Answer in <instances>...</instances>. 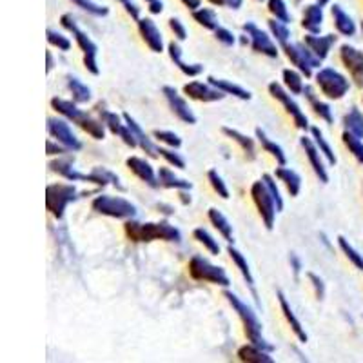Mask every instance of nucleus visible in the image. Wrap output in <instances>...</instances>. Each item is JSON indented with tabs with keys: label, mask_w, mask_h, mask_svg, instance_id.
Masks as SVG:
<instances>
[{
	"label": "nucleus",
	"mask_w": 363,
	"mask_h": 363,
	"mask_svg": "<svg viewBox=\"0 0 363 363\" xmlns=\"http://www.w3.org/2000/svg\"><path fill=\"white\" fill-rule=\"evenodd\" d=\"M125 235L131 242H153V240H165V242H174L180 244L182 242V233L178 231L177 227L171 225L169 222H158V223H140L129 218L124 225Z\"/></svg>",
	"instance_id": "nucleus-1"
},
{
	"label": "nucleus",
	"mask_w": 363,
	"mask_h": 363,
	"mask_svg": "<svg viewBox=\"0 0 363 363\" xmlns=\"http://www.w3.org/2000/svg\"><path fill=\"white\" fill-rule=\"evenodd\" d=\"M51 108L58 113V115H62L64 118L71 120L73 124L79 125L80 129L87 133L89 136H93L95 140H104L106 138V124H104L102 120H96L93 116L87 115L86 111L77 108V102H71V100H64V99H51Z\"/></svg>",
	"instance_id": "nucleus-2"
},
{
	"label": "nucleus",
	"mask_w": 363,
	"mask_h": 363,
	"mask_svg": "<svg viewBox=\"0 0 363 363\" xmlns=\"http://www.w3.org/2000/svg\"><path fill=\"white\" fill-rule=\"evenodd\" d=\"M223 296L227 298V301L231 303V307L235 309V313L238 314L240 320H242V323H244V330H245V336H247V340L251 343H255V345L262 347V349H265V351H274V347L271 345V343L265 342V338L262 336V323L258 322V318H256V313H252V309L249 306H245L244 301L240 300L236 294H233L231 291H225L223 293Z\"/></svg>",
	"instance_id": "nucleus-3"
},
{
	"label": "nucleus",
	"mask_w": 363,
	"mask_h": 363,
	"mask_svg": "<svg viewBox=\"0 0 363 363\" xmlns=\"http://www.w3.org/2000/svg\"><path fill=\"white\" fill-rule=\"evenodd\" d=\"M60 22H62V26L67 29V31H71V33H73L74 42H77V45H79L80 50H82L84 66H86V69L89 71L91 74H100L99 62H96L99 45L91 40V38L87 37V33H84L82 29L77 26V22H74V18L71 17V15H67V13L66 15H62V17H60Z\"/></svg>",
	"instance_id": "nucleus-4"
},
{
	"label": "nucleus",
	"mask_w": 363,
	"mask_h": 363,
	"mask_svg": "<svg viewBox=\"0 0 363 363\" xmlns=\"http://www.w3.org/2000/svg\"><path fill=\"white\" fill-rule=\"evenodd\" d=\"M93 211H96L99 215L111 216V218L118 220H129L136 216V206H133L129 200L122 199V196H111V194H100L95 196V200L91 202Z\"/></svg>",
	"instance_id": "nucleus-5"
},
{
	"label": "nucleus",
	"mask_w": 363,
	"mask_h": 363,
	"mask_svg": "<svg viewBox=\"0 0 363 363\" xmlns=\"http://www.w3.org/2000/svg\"><path fill=\"white\" fill-rule=\"evenodd\" d=\"M79 199V191L71 184H50L45 187V207L57 220L64 218V211Z\"/></svg>",
	"instance_id": "nucleus-6"
},
{
	"label": "nucleus",
	"mask_w": 363,
	"mask_h": 363,
	"mask_svg": "<svg viewBox=\"0 0 363 363\" xmlns=\"http://www.w3.org/2000/svg\"><path fill=\"white\" fill-rule=\"evenodd\" d=\"M251 196L256 209H258V213H260L262 220H264L265 227L271 231L272 227H274V218H277L278 206L274 196H272V193L269 191L267 184H265L264 180L255 182L251 187Z\"/></svg>",
	"instance_id": "nucleus-7"
},
{
	"label": "nucleus",
	"mask_w": 363,
	"mask_h": 363,
	"mask_svg": "<svg viewBox=\"0 0 363 363\" xmlns=\"http://www.w3.org/2000/svg\"><path fill=\"white\" fill-rule=\"evenodd\" d=\"M316 84L318 87L322 89L323 95L330 100H340L349 93L351 89V84L349 80L343 77L342 73H338L333 67H323L316 73Z\"/></svg>",
	"instance_id": "nucleus-8"
},
{
	"label": "nucleus",
	"mask_w": 363,
	"mask_h": 363,
	"mask_svg": "<svg viewBox=\"0 0 363 363\" xmlns=\"http://www.w3.org/2000/svg\"><path fill=\"white\" fill-rule=\"evenodd\" d=\"M189 274L199 281H209V284L222 285V287H229L231 280L225 274L222 267L213 265L209 260L202 258V256H193L189 260Z\"/></svg>",
	"instance_id": "nucleus-9"
},
{
	"label": "nucleus",
	"mask_w": 363,
	"mask_h": 363,
	"mask_svg": "<svg viewBox=\"0 0 363 363\" xmlns=\"http://www.w3.org/2000/svg\"><path fill=\"white\" fill-rule=\"evenodd\" d=\"M281 48H284L285 55H287V58L291 60V64L296 66V69L300 71L306 79H311L314 67H320V64H322V60H318V58L311 53V50L307 45L303 48L301 44H289V42H285V44H281Z\"/></svg>",
	"instance_id": "nucleus-10"
},
{
	"label": "nucleus",
	"mask_w": 363,
	"mask_h": 363,
	"mask_svg": "<svg viewBox=\"0 0 363 363\" xmlns=\"http://www.w3.org/2000/svg\"><path fill=\"white\" fill-rule=\"evenodd\" d=\"M269 93H271V95L281 104V106H284L285 111L293 116L294 125H296L298 129H309V120H307V116L303 115V111L300 109V106H298V104L291 99L289 91H285L278 82H271L269 84Z\"/></svg>",
	"instance_id": "nucleus-11"
},
{
	"label": "nucleus",
	"mask_w": 363,
	"mask_h": 363,
	"mask_svg": "<svg viewBox=\"0 0 363 363\" xmlns=\"http://www.w3.org/2000/svg\"><path fill=\"white\" fill-rule=\"evenodd\" d=\"M48 133L53 138H57L58 144H62L64 147H67L73 153H77V151H80L84 147L82 142L71 131L69 124L64 118H48Z\"/></svg>",
	"instance_id": "nucleus-12"
},
{
	"label": "nucleus",
	"mask_w": 363,
	"mask_h": 363,
	"mask_svg": "<svg viewBox=\"0 0 363 363\" xmlns=\"http://www.w3.org/2000/svg\"><path fill=\"white\" fill-rule=\"evenodd\" d=\"M244 31L249 37V44H251L252 51L256 53H262L269 58H277L278 57V48L272 44L271 37H269L265 31H262L260 28H256L252 22H247L244 26Z\"/></svg>",
	"instance_id": "nucleus-13"
},
{
	"label": "nucleus",
	"mask_w": 363,
	"mask_h": 363,
	"mask_svg": "<svg viewBox=\"0 0 363 363\" xmlns=\"http://www.w3.org/2000/svg\"><path fill=\"white\" fill-rule=\"evenodd\" d=\"M99 115H100V120L106 124V128H108L113 135H118L120 138L124 140L125 145H129V147H138V142H136L133 131L129 129L128 124H124L125 120L122 122L124 116L120 118V115L108 111V109H99Z\"/></svg>",
	"instance_id": "nucleus-14"
},
{
	"label": "nucleus",
	"mask_w": 363,
	"mask_h": 363,
	"mask_svg": "<svg viewBox=\"0 0 363 363\" xmlns=\"http://www.w3.org/2000/svg\"><path fill=\"white\" fill-rule=\"evenodd\" d=\"M340 58L358 86H363V53L349 44L340 48Z\"/></svg>",
	"instance_id": "nucleus-15"
},
{
	"label": "nucleus",
	"mask_w": 363,
	"mask_h": 363,
	"mask_svg": "<svg viewBox=\"0 0 363 363\" xmlns=\"http://www.w3.org/2000/svg\"><path fill=\"white\" fill-rule=\"evenodd\" d=\"M162 93H164V96L167 99V102H169V106H171V109H173L174 115H177L182 122H186V124H191V125L196 124V115H194L193 109L189 108V104L182 99L180 95H178V91L174 89V87L164 86Z\"/></svg>",
	"instance_id": "nucleus-16"
},
{
	"label": "nucleus",
	"mask_w": 363,
	"mask_h": 363,
	"mask_svg": "<svg viewBox=\"0 0 363 363\" xmlns=\"http://www.w3.org/2000/svg\"><path fill=\"white\" fill-rule=\"evenodd\" d=\"M184 93H186L189 99L199 100V102H218L225 96V93L220 89H216L215 86L211 84L199 82V80H193V82L186 84L184 86Z\"/></svg>",
	"instance_id": "nucleus-17"
},
{
	"label": "nucleus",
	"mask_w": 363,
	"mask_h": 363,
	"mask_svg": "<svg viewBox=\"0 0 363 363\" xmlns=\"http://www.w3.org/2000/svg\"><path fill=\"white\" fill-rule=\"evenodd\" d=\"M50 167L53 173H58L60 177L66 178V180L69 182H91V184H95V186H100V180L95 173H89V174L79 173V171L73 167L69 158H66V160L60 158V160L50 162Z\"/></svg>",
	"instance_id": "nucleus-18"
},
{
	"label": "nucleus",
	"mask_w": 363,
	"mask_h": 363,
	"mask_svg": "<svg viewBox=\"0 0 363 363\" xmlns=\"http://www.w3.org/2000/svg\"><path fill=\"white\" fill-rule=\"evenodd\" d=\"M300 144H301V147L306 149V155H307V158H309V164H311V167H313L314 174L320 178V182H322V184H327V182H329V174H327V169H325V165H323L322 155H320V149H318V145L314 144L313 138H307V136H301Z\"/></svg>",
	"instance_id": "nucleus-19"
},
{
	"label": "nucleus",
	"mask_w": 363,
	"mask_h": 363,
	"mask_svg": "<svg viewBox=\"0 0 363 363\" xmlns=\"http://www.w3.org/2000/svg\"><path fill=\"white\" fill-rule=\"evenodd\" d=\"M136 22H138V31H140L142 38H144L149 50L153 51V53H162L164 51V38H162L160 29L157 28V24L151 18H140V21Z\"/></svg>",
	"instance_id": "nucleus-20"
},
{
	"label": "nucleus",
	"mask_w": 363,
	"mask_h": 363,
	"mask_svg": "<svg viewBox=\"0 0 363 363\" xmlns=\"http://www.w3.org/2000/svg\"><path fill=\"white\" fill-rule=\"evenodd\" d=\"M128 167L133 171V173L136 174V177L140 178L142 182H145L149 187H153V189H157L158 187V174L155 173L153 165L149 164L145 158H140V157H129L128 158Z\"/></svg>",
	"instance_id": "nucleus-21"
},
{
	"label": "nucleus",
	"mask_w": 363,
	"mask_h": 363,
	"mask_svg": "<svg viewBox=\"0 0 363 363\" xmlns=\"http://www.w3.org/2000/svg\"><path fill=\"white\" fill-rule=\"evenodd\" d=\"M306 45L311 50V53L318 58V60H325L327 55H329L330 48L335 45L336 37L335 35H323V37H318V35L309 33L306 38H303Z\"/></svg>",
	"instance_id": "nucleus-22"
},
{
	"label": "nucleus",
	"mask_w": 363,
	"mask_h": 363,
	"mask_svg": "<svg viewBox=\"0 0 363 363\" xmlns=\"http://www.w3.org/2000/svg\"><path fill=\"white\" fill-rule=\"evenodd\" d=\"M122 116H124L125 124L129 125V129H131L133 135H135V138H136V142H138V145H140V147L144 149L145 153H147L151 158L160 157V153H158V147L153 144V140H151V138H149V136L145 135L144 129H142L140 125L136 124V120L133 118V116L129 115V113H124V115H122Z\"/></svg>",
	"instance_id": "nucleus-23"
},
{
	"label": "nucleus",
	"mask_w": 363,
	"mask_h": 363,
	"mask_svg": "<svg viewBox=\"0 0 363 363\" xmlns=\"http://www.w3.org/2000/svg\"><path fill=\"white\" fill-rule=\"evenodd\" d=\"M278 301H280V307H281V313H284L285 320H287V323L291 325V329H293V333L296 335V338L300 340L301 343H306L307 340V333L306 329H303V325H301V322L296 318V314H294L293 307H291V303L287 301V298H285V294L281 293V291H278Z\"/></svg>",
	"instance_id": "nucleus-24"
},
{
	"label": "nucleus",
	"mask_w": 363,
	"mask_h": 363,
	"mask_svg": "<svg viewBox=\"0 0 363 363\" xmlns=\"http://www.w3.org/2000/svg\"><path fill=\"white\" fill-rule=\"evenodd\" d=\"M167 51H169V57H171V60H173V64L182 71V73L187 74V77H199V74H202V71H203L202 64L184 62V58H182V48L178 45V42H174V40L169 42V45H167Z\"/></svg>",
	"instance_id": "nucleus-25"
},
{
	"label": "nucleus",
	"mask_w": 363,
	"mask_h": 363,
	"mask_svg": "<svg viewBox=\"0 0 363 363\" xmlns=\"http://www.w3.org/2000/svg\"><path fill=\"white\" fill-rule=\"evenodd\" d=\"M227 252H229V256H231L233 264L238 267L240 274H242V277H244V280L247 281L249 289H251V293H252V296H255L256 303L260 306V300H258V294H256V289H255V278H252L251 269H249V264H247V260H245V256L242 255L238 249L233 247V245H229V247H227Z\"/></svg>",
	"instance_id": "nucleus-26"
},
{
	"label": "nucleus",
	"mask_w": 363,
	"mask_h": 363,
	"mask_svg": "<svg viewBox=\"0 0 363 363\" xmlns=\"http://www.w3.org/2000/svg\"><path fill=\"white\" fill-rule=\"evenodd\" d=\"M158 186L165 187V189H178V191H191L193 184L189 180L178 178L169 167H160L158 169Z\"/></svg>",
	"instance_id": "nucleus-27"
},
{
	"label": "nucleus",
	"mask_w": 363,
	"mask_h": 363,
	"mask_svg": "<svg viewBox=\"0 0 363 363\" xmlns=\"http://www.w3.org/2000/svg\"><path fill=\"white\" fill-rule=\"evenodd\" d=\"M238 359L245 363H272L274 359L269 356V351L262 349V347L255 345L249 342L247 345L240 347L238 349Z\"/></svg>",
	"instance_id": "nucleus-28"
},
{
	"label": "nucleus",
	"mask_w": 363,
	"mask_h": 363,
	"mask_svg": "<svg viewBox=\"0 0 363 363\" xmlns=\"http://www.w3.org/2000/svg\"><path fill=\"white\" fill-rule=\"evenodd\" d=\"M322 22H323L322 6L320 4L306 6V9H303V18H301V26H303V29H307L309 33L316 35L320 33V29H322Z\"/></svg>",
	"instance_id": "nucleus-29"
},
{
	"label": "nucleus",
	"mask_w": 363,
	"mask_h": 363,
	"mask_svg": "<svg viewBox=\"0 0 363 363\" xmlns=\"http://www.w3.org/2000/svg\"><path fill=\"white\" fill-rule=\"evenodd\" d=\"M274 177L280 182H284V186L287 187L291 196H298V193L301 189V178L296 171H293L291 167H285V165H280L277 173H274Z\"/></svg>",
	"instance_id": "nucleus-30"
},
{
	"label": "nucleus",
	"mask_w": 363,
	"mask_h": 363,
	"mask_svg": "<svg viewBox=\"0 0 363 363\" xmlns=\"http://www.w3.org/2000/svg\"><path fill=\"white\" fill-rule=\"evenodd\" d=\"M330 13H333V18H335V26L338 29V33L345 35V37H352L356 33V24L349 15L342 9V6H333L330 8Z\"/></svg>",
	"instance_id": "nucleus-31"
},
{
	"label": "nucleus",
	"mask_w": 363,
	"mask_h": 363,
	"mask_svg": "<svg viewBox=\"0 0 363 363\" xmlns=\"http://www.w3.org/2000/svg\"><path fill=\"white\" fill-rule=\"evenodd\" d=\"M207 82H209L211 86H215L216 89L223 91L225 95H233V96H236V99H240V100H251V93H249L247 89H244L242 86H236V84L229 82V80L209 77V79H207Z\"/></svg>",
	"instance_id": "nucleus-32"
},
{
	"label": "nucleus",
	"mask_w": 363,
	"mask_h": 363,
	"mask_svg": "<svg viewBox=\"0 0 363 363\" xmlns=\"http://www.w3.org/2000/svg\"><path fill=\"white\" fill-rule=\"evenodd\" d=\"M303 95H306V99L309 100L311 108L314 109V113H316L320 118L325 120L327 124H333V122H335V118H333V109H330V106H329V104L322 102V100H318L316 96H314L313 87L306 86V89H303Z\"/></svg>",
	"instance_id": "nucleus-33"
},
{
	"label": "nucleus",
	"mask_w": 363,
	"mask_h": 363,
	"mask_svg": "<svg viewBox=\"0 0 363 363\" xmlns=\"http://www.w3.org/2000/svg\"><path fill=\"white\" fill-rule=\"evenodd\" d=\"M207 215H209L211 223H213V225L218 229V233L223 236V240H225V242H229V244H231V242H235V235H233V225L229 223V220L223 216V213H220V211L215 209V207H211Z\"/></svg>",
	"instance_id": "nucleus-34"
},
{
	"label": "nucleus",
	"mask_w": 363,
	"mask_h": 363,
	"mask_svg": "<svg viewBox=\"0 0 363 363\" xmlns=\"http://www.w3.org/2000/svg\"><path fill=\"white\" fill-rule=\"evenodd\" d=\"M222 131H223V135L229 136L233 142H236V144L242 147V151L247 155L249 160H255L256 149H255V140H252V138H249V136H245L244 133H240V131H236V129H231V128H222Z\"/></svg>",
	"instance_id": "nucleus-35"
},
{
	"label": "nucleus",
	"mask_w": 363,
	"mask_h": 363,
	"mask_svg": "<svg viewBox=\"0 0 363 363\" xmlns=\"http://www.w3.org/2000/svg\"><path fill=\"white\" fill-rule=\"evenodd\" d=\"M256 136H258V140H260L262 147H264L265 153L272 155V157L277 158V162L280 165H285L287 164V157H285L284 149L280 147V145L277 144V142H272L271 138H269L267 135H265V131L262 128H256Z\"/></svg>",
	"instance_id": "nucleus-36"
},
{
	"label": "nucleus",
	"mask_w": 363,
	"mask_h": 363,
	"mask_svg": "<svg viewBox=\"0 0 363 363\" xmlns=\"http://www.w3.org/2000/svg\"><path fill=\"white\" fill-rule=\"evenodd\" d=\"M67 87L77 104H87L91 100V89L77 77H67Z\"/></svg>",
	"instance_id": "nucleus-37"
},
{
	"label": "nucleus",
	"mask_w": 363,
	"mask_h": 363,
	"mask_svg": "<svg viewBox=\"0 0 363 363\" xmlns=\"http://www.w3.org/2000/svg\"><path fill=\"white\" fill-rule=\"evenodd\" d=\"M311 135H313V140H314V144L318 145V149H320V153L327 158V162H329L330 165H336V162H338L336 160V155H335V151H333V147H330L329 142L325 140L323 133L320 131L318 128H311Z\"/></svg>",
	"instance_id": "nucleus-38"
},
{
	"label": "nucleus",
	"mask_w": 363,
	"mask_h": 363,
	"mask_svg": "<svg viewBox=\"0 0 363 363\" xmlns=\"http://www.w3.org/2000/svg\"><path fill=\"white\" fill-rule=\"evenodd\" d=\"M343 124H345V131L352 133L358 138H363V115L356 108H352L351 111L347 113L345 118H343Z\"/></svg>",
	"instance_id": "nucleus-39"
},
{
	"label": "nucleus",
	"mask_w": 363,
	"mask_h": 363,
	"mask_svg": "<svg viewBox=\"0 0 363 363\" xmlns=\"http://www.w3.org/2000/svg\"><path fill=\"white\" fill-rule=\"evenodd\" d=\"M284 77V84L287 87V91H291V95H303V80H301V74L294 69H284L281 73Z\"/></svg>",
	"instance_id": "nucleus-40"
},
{
	"label": "nucleus",
	"mask_w": 363,
	"mask_h": 363,
	"mask_svg": "<svg viewBox=\"0 0 363 363\" xmlns=\"http://www.w3.org/2000/svg\"><path fill=\"white\" fill-rule=\"evenodd\" d=\"M193 18L206 29H211V31H215L218 28V17L209 8H199L196 11H193Z\"/></svg>",
	"instance_id": "nucleus-41"
},
{
	"label": "nucleus",
	"mask_w": 363,
	"mask_h": 363,
	"mask_svg": "<svg viewBox=\"0 0 363 363\" xmlns=\"http://www.w3.org/2000/svg\"><path fill=\"white\" fill-rule=\"evenodd\" d=\"M193 236L196 240H199L200 244H202L203 247H206L207 251L211 252V255H215V256L220 255V244H218V242H216L215 238H213V236L209 235V233L206 231V229H203V227H199V229H194Z\"/></svg>",
	"instance_id": "nucleus-42"
},
{
	"label": "nucleus",
	"mask_w": 363,
	"mask_h": 363,
	"mask_svg": "<svg viewBox=\"0 0 363 363\" xmlns=\"http://www.w3.org/2000/svg\"><path fill=\"white\" fill-rule=\"evenodd\" d=\"M343 138V144L347 145V149H349V153H352V157L356 158V160L359 162V164H363V144L362 140H359L358 136H354L352 133L345 131L342 135Z\"/></svg>",
	"instance_id": "nucleus-43"
},
{
	"label": "nucleus",
	"mask_w": 363,
	"mask_h": 363,
	"mask_svg": "<svg viewBox=\"0 0 363 363\" xmlns=\"http://www.w3.org/2000/svg\"><path fill=\"white\" fill-rule=\"evenodd\" d=\"M338 245H340V249L345 252L347 258L352 262V265H354L356 269H359V271H363V256L359 255V252L356 251V249L352 247V245L349 244L345 238H343V236H338Z\"/></svg>",
	"instance_id": "nucleus-44"
},
{
	"label": "nucleus",
	"mask_w": 363,
	"mask_h": 363,
	"mask_svg": "<svg viewBox=\"0 0 363 363\" xmlns=\"http://www.w3.org/2000/svg\"><path fill=\"white\" fill-rule=\"evenodd\" d=\"M207 180H209L211 187L215 189V193L218 194L220 199H223V200L229 199V189H227L225 182H223V178L220 177L218 171H215V169L207 171Z\"/></svg>",
	"instance_id": "nucleus-45"
},
{
	"label": "nucleus",
	"mask_w": 363,
	"mask_h": 363,
	"mask_svg": "<svg viewBox=\"0 0 363 363\" xmlns=\"http://www.w3.org/2000/svg\"><path fill=\"white\" fill-rule=\"evenodd\" d=\"M267 8L271 11L272 17H277V21L284 22V24H289L291 17L289 11H287V6H285L284 0H269Z\"/></svg>",
	"instance_id": "nucleus-46"
},
{
	"label": "nucleus",
	"mask_w": 363,
	"mask_h": 363,
	"mask_svg": "<svg viewBox=\"0 0 363 363\" xmlns=\"http://www.w3.org/2000/svg\"><path fill=\"white\" fill-rule=\"evenodd\" d=\"M158 153H160L162 158H165V162L169 165H173V167H177V169H186V160L180 157V155L174 151V149L171 147H158Z\"/></svg>",
	"instance_id": "nucleus-47"
},
{
	"label": "nucleus",
	"mask_w": 363,
	"mask_h": 363,
	"mask_svg": "<svg viewBox=\"0 0 363 363\" xmlns=\"http://www.w3.org/2000/svg\"><path fill=\"white\" fill-rule=\"evenodd\" d=\"M71 2L79 6V8H82L84 11L95 15V17H106V15L109 13V9L106 8V6L95 4L93 0H71Z\"/></svg>",
	"instance_id": "nucleus-48"
},
{
	"label": "nucleus",
	"mask_w": 363,
	"mask_h": 363,
	"mask_svg": "<svg viewBox=\"0 0 363 363\" xmlns=\"http://www.w3.org/2000/svg\"><path fill=\"white\" fill-rule=\"evenodd\" d=\"M155 140H158L160 144H165L167 147L171 149H178L182 145V138L177 135V133H171V131H155L153 133Z\"/></svg>",
	"instance_id": "nucleus-49"
},
{
	"label": "nucleus",
	"mask_w": 363,
	"mask_h": 363,
	"mask_svg": "<svg viewBox=\"0 0 363 363\" xmlns=\"http://www.w3.org/2000/svg\"><path fill=\"white\" fill-rule=\"evenodd\" d=\"M269 29H271V33L277 37V40L280 42V44L289 42L291 31L289 28H287V24H284V22L280 21H269Z\"/></svg>",
	"instance_id": "nucleus-50"
},
{
	"label": "nucleus",
	"mask_w": 363,
	"mask_h": 363,
	"mask_svg": "<svg viewBox=\"0 0 363 363\" xmlns=\"http://www.w3.org/2000/svg\"><path fill=\"white\" fill-rule=\"evenodd\" d=\"M48 42H50L53 48H58L60 51H69L71 50V40L67 37H64L62 33H57L53 29H48Z\"/></svg>",
	"instance_id": "nucleus-51"
},
{
	"label": "nucleus",
	"mask_w": 363,
	"mask_h": 363,
	"mask_svg": "<svg viewBox=\"0 0 363 363\" xmlns=\"http://www.w3.org/2000/svg\"><path fill=\"white\" fill-rule=\"evenodd\" d=\"M262 180H264L265 184H267L269 191H271V193H272V196H274V200H277L278 213H280V211L284 209V200H281V196H280V189H278L277 182H274V178H272L271 174H264V177H262Z\"/></svg>",
	"instance_id": "nucleus-52"
},
{
	"label": "nucleus",
	"mask_w": 363,
	"mask_h": 363,
	"mask_svg": "<svg viewBox=\"0 0 363 363\" xmlns=\"http://www.w3.org/2000/svg\"><path fill=\"white\" fill-rule=\"evenodd\" d=\"M169 28H171V31H173L174 33V37L178 38V40H186L187 38V29H186V26L182 24L180 21H178V18H169Z\"/></svg>",
	"instance_id": "nucleus-53"
},
{
	"label": "nucleus",
	"mask_w": 363,
	"mask_h": 363,
	"mask_svg": "<svg viewBox=\"0 0 363 363\" xmlns=\"http://www.w3.org/2000/svg\"><path fill=\"white\" fill-rule=\"evenodd\" d=\"M215 35H216V38H218V40L222 42L223 45H235L236 37L231 33V31H229V29L220 28V26H218V28L215 29Z\"/></svg>",
	"instance_id": "nucleus-54"
},
{
	"label": "nucleus",
	"mask_w": 363,
	"mask_h": 363,
	"mask_svg": "<svg viewBox=\"0 0 363 363\" xmlns=\"http://www.w3.org/2000/svg\"><path fill=\"white\" fill-rule=\"evenodd\" d=\"M307 277H309V280L313 281L314 291H316L318 300H323V296H325V285H323V280H322V278L316 277V274H314V272H307Z\"/></svg>",
	"instance_id": "nucleus-55"
},
{
	"label": "nucleus",
	"mask_w": 363,
	"mask_h": 363,
	"mask_svg": "<svg viewBox=\"0 0 363 363\" xmlns=\"http://www.w3.org/2000/svg\"><path fill=\"white\" fill-rule=\"evenodd\" d=\"M118 2L124 6V9L131 15L133 21H140V8H138L133 0H118Z\"/></svg>",
	"instance_id": "nucleus-56"
},
{
	"label": "nucleus",
	"mask_w": 363,
	"mask_h": 363,
	"mask_svg": "<svg viewBox=\"0 0 363 363\" xmlns=\"http://www.w3.org/2000/svg\"><path fill=\"white\" fill-rule=\"evenodd\" d=\"M67 151H69V149L64 147L62 144L58 145V144H55L53 140L45 142V153L50 155V157H51V155H58V157H60V155H66Z\"/></svg>",
	"instance_id": "nucleus-57"
},
{
	"label": "nucleus",
	"mask_w": 363,
	"mask_h": 363,
	"mask_svg": "<svg viewBox=\"0 0 363 363\" xmlns=\"http://www.w3.org/2000/svg\"><path fill=\"white\" fill-rule=\"evenodd\" d=\"M209 2L215 6H227V8L233 9H238L240 6L244 4V0H209Z\"/></svg>",
	"instance_id": "nucleus-58"
},
{
	"label": "nucleus",
	"mask_w": 363,
	"mask_h": 363,
	"mask_svg": "<svg viewBox=\"0 0 363 363\" xmlns=\"http://www.w3.org/2000/svg\"><path fill=\"white\" fill-rule=\"evenodd\" d=\"M149 6V11L153 13V15H160L164 11V4H162V0H145Z\"/></svg>",
	"instance_id": "nucleus-59"
},
{
	"label": "nucleus",
	"mask_w": 363,
	"mask_h": 363,
	"mask_svg": "<svg viewBox=\"0 0 363 363\" xmlns=\"http://www.w3.org/2000/svg\"><path fill=\"white\" fill-rule=\"evenodd\" d=\"M182 4L186 6V8L193 9V11H196V9L200 8V4H202V2H200V0H182Z\"/></svg>",
	"instance_id": "nucleus-60"
},
{
	"label": "nucleus",
	"mask_w": 363,
	"mask_h": 363,
	"mask_svg": "<svg viewBox=\"0 0 363 363\" xmlns=\"http://www.w3.org/2000/svg\"><path fill=\"white\" fill-rule=\"evenodd\" d=\"M45 58H48V66H45V73H51V69H53V55H51V51H48V53H45Z\"/></svg>",
	"instance_id": "nucleus-61"
},
{
	"label": "nucleus",
	"mask_w": 363,
	"mask_h": 363,
	"mask_svg": "<svg viewBox=\"0 0 363 363\" xmlns=\"http://www.w3.org/2000/svg\"><path fill=\"white\" fill-rule=\"evenodd\" d=\"M180 200L184 203H191V196L187 193H184V191H180Z\"/></svg>",
	"instance_id": "nucleus-62"
},
{
	"label": "nucleus",
	"mask_w": 363,
	"mask_h": 363,
	"mask_svg": "<svg viewBox=\"0 0 363 363\" xmlns=\"http://www.w3.org/2000/svg\"><path fill=\"white\" fill-rule=\"evenodd\" d=\"M291 260H293V264H294V272H300V262H298V258L296 256H291Z\"/></svg>",
	"instance_id": "nucleus-63"
},
{
	"label": "nucleus",
	"mask_w": 363,
	"mask_h": 363,
	"mask_svg": "<svg viewBox=\"0 0 363 363\" xmlns=\"http://www.w3.org/2000/svg\"><path fill=\"white\" fill-rule=\"evenodd\" d=\"M329 2H330V0H318V4L322 6V8H323V6H325V4H329Z\"/></svg>",
	"instance_id": "nucleus-64"
}]
</instances>
